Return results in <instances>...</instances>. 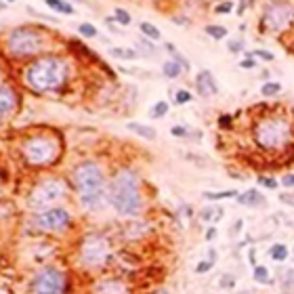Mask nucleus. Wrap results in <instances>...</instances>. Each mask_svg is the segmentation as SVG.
<instances>
[{
    "mask_svg": "<svg viewBox=\"0 0 294 294\" xmlns=\"http://www.w3.org/2000/svg\"><path fill=\"white\" fill-rule=\"evenodd\" d=\"M252 280H254L256 284H263V286L273 284L271 273H269V269H267L265 265H256V267H252Z\"/></svg>",
    "mask_w": 294,
    "mask_h": 294,
    "instance_id": "17",
    "label": "nucleus"
},
{
    "mask_svg": "<svg viewBox=\"0 0 294 294\" xmlns=\"http://www.w3.org/2000/svg\"><path fill=\"white\" fill-rule=\"evenodd\" d=\"M294 21L292 3H267L263 11V28L271 32H282Z\"/></svg>",
    "mask_w": 294,
    "mask_h": 294,
    "instance_id": "10",
    "label": "nucleus"
},
{
    "mask_svg": "<svg viewBox=\"0 0 294 294\" xmlns=\"http://www.w3.org/2000/svg\"><path fill=\"white\" fill-rule=\"evenodd\" d=\"M280 200L284 204H288V206H294V196L292 194H280Z\"/></svg>",
    "mask_w": 294,
    "mask_h": 294,
    "instance_id": "42",
    "label": "nucleus"
},
{
    "mask_svg": "<svg viewBox=\"0 0 294 294\" xmlns=\"http://www.w3.org/2000/svg\"><path fill=\"white\" fill-rule=\"evenodd\" d=\"M217 237V227H208V231H206V239L212 242Z\"/></svg>",
    "mask_w": 294,
    "mask_h": 294,
    "instance_id": "43",
    "label": "nucleus"
},
{
    "mask_svg": "<svg viewBox=\"0 0 294 294\" xmlns=\"http://www.w3.org/2000/svg\"><path fill=\"white\" fill-rule=\"evenodd\" d=\"M67 194V185L59 177L55 179H44L30 192L28 196V208L34 212H46L50 206L61 202Z\"/></svg>",
    "mask_w": 294,
    "mask_h": 294,
    "instance_id": "7",
    "label": "nucleus"
},
{
    "mask_svg": "<svg viewBox=\"0 0 294 294\" xmlns=\"http://www.w3.org/2000/svg\"><path fill=\"white\" fill-rule=\"evenodd\" d=\"M258 185L261 187H267V189H278L280 181L275 177H258Z\"/></svg>",
    "mask_w": 294,
    "mask_h": 294,
    "instance_id": "34",
    "label": "nucleus"
},
{
    "mask_svg": "<svg viewBox=\"0 0 294 294\" xmlns=\"http://www.w3.org/2000/svg\"><path fill=\"white\" fill-rule=\"evenodd\" d=\"M166 48H168L170 53H172V61H177V63L183 67V70H189V67H192V63H189V61H187V59H185V57L179 53V50L175 48V44H170V42H168V44H166Z\"/></svg>",
    "mask_w": 294,
    "mask_h": 294,
    "instance_id": "26",
    "label": "nucleus"
},
{
    "mask_svg": "<svg viewBox=\"0 0 294 294\" xmlns=\"http://www.w3.org/2000/svg\"><path fill=\"white\" fill-rule=\"evenodd\" d=\"M162 72H164V76L166 78H172V80H175V78H179L181 76V72H183V67L177 63V61H166L164 65H162Z\"/></svg>",
    "mask_w": 294,
    "mask_h": 294,
    "instance_id": "22",
    "label": "nucleus"
},
{
    "mask_svg": "<svg viewBox=\"0 0 294 294\" xmlns=\"http://www.w3.org/2000/svg\"><path fill=\"white\" fill-rule=\"evenodd\" d=\"M282 290H284V292L294 290V269L282 271Z\"/></svg>",
    "mask_w": 294,
    "mask_h": 294,
    "instance_id": "27",
    "label": "nucleus"
},
{
    "mask_svg": "<svg viewBox=\"0 0 294 294\" xmlns=\"http://www.w3.org/2000/svg\"><path fill=\"white\" fill-rule=\"evenodd\" d=\"M206 34H208L212 40H223V38H227V28L210 23V25H206Z\"/></svg>",
    "mask_w": 294,
    "mask_h": 294,
    "instance_id": "23",
    "label": "nucleus"
},
{
    "mask_svg": "<svg viewBox=\"0 0 294 294\" xmlns=\"http://www.w3.org/2000/svg\"><path fill=\"white\" fill-rule=\"evenodd\" d=\"M170 132L175 135V137H187V135H189V130H187L185 126H172Z\"/></svg>",
    "mask_w": 294,
    "mask_h": 294,
    "instance_id": "41",
    "label": "nucleus"
},
{
    "mask_svg": "<svg viewBox=\"0 0 294 294\" xmlns=\"http://www.w3.org/2000/svg\"><path fill=\"white\" fill-rule=\"evenodd\" d=\"M196 89H198V93H200L202 97H212V95H217V93H219V86H217V82H215L212 72H208V70L200 72V74L196 76Z\"/></svg>",
    "mask_w": 294,
    "mask_h": 294,
    "instance_id": "12",
    "label": "nucleus"
},
{
    "mask_svg": "<svg viewBox=\"0 0 294 294\" xmlns=\"http://www.w3.org/2000/svg\"><path fill=\"white\" fill-rule=\"evenodd\" d=\"M110 55L116 57V59L132 61V59H137V50H132V48H122V46H112V48H110Z\"/></svg>",
    "mask_w": 294,
    "mask_h": 294,
    "instance_id": "21",
    "label": "nucleus"
},
{
    "mask_svg": "<svg viewBox=\"0 0 294 294\" xmlns=\"http://www.w3.org/2000/svg\"><path fill=\"white\" fill-rule=\"evenodd\" d=\"M187 101H192V93H189V91H179L177 97H175V103H177V105H183V103H187Z\"/></svg>",
    "mask_w": 294,
    "mask_h": 294,
    "instance_id": "36",
    "label": "nucleus"
},
{
    "mask_svg": "<svg viewBox=\"0 0 294 294\" xmlns=\"http://www.w3.org/2000/svg\"><path fill=\"white\" fill-rule=\"evenodd\" d=\"M239 194L235 189H227V192H204L206 200H227V198H237Z\"/></svg>",
    "mask_w": 294,
    "mask_h": 294,
    "instance_id": "24",
    "label": "nucleus"
},
{
    "mask_svg": "<svg viewBox=\"0 0 294 294\" xmlns=\"http://www.w3.org/2000/svg\"><path fill=\"white\" fill-rule=\"evenodd\" d=\"M235 200L239 206H248V208H263V206H267V198L258 192V189H246V192L239 194Z\"/></svg>",
    "mask_w": 294,
    "mask_h": 294,
    "instance_id": "13",
    "label": "nucleus"
},
{
    "mask_svg": "<svg viewBox=\"0 0 294 294\" xmlns=\"http://www.w3.org/2000/svg\"><path fill=\"white\" fill-rule=\"evenodd\" d=\"M108 198L118 215L122 217L139 215L143 208V200L139 192V177L128 168L116 172V177L112 179L110 189H108Z\"/></svg>",
    "mask_w": 294,
    "mask_h": 294,
    "instance_id": "1",
    "label": "nucleus"
},
{
    "mask_svg": "<svg viewBox=\"0 0 294 294\" xmlns=\"http://www.w3.org/2000/svg\"><path fill=\"white\" fill-rule=\"evenodd\" d=\"M80 263L84 267H101L103 263L110 261L112 248H110V239L101 233H91L82 239L80 244Z\"/></svg>",
    "mask_w": 294,
    "mask_h": 294,
    "instance_id": "8",
    "label": "nucleus"
},
{
    "mask_svg": "<svg viewBox=\"0 0 294 294\" xmlns=\"http://www.w3.org/2000/svg\"><path fill=\"white\" fill-rule=\"evenodd\" d=\"M126 128L128 130H132V132H137L139 137H143V139H155L158 137V132H155V128H151V126H147V124H137V122H128L126 124Z\"/></svg>",
    "mask_w": 294,
    "mask_h": 294,
    "instance_id": "16",
    "label": "nucleus"
},
{
    "mask_svg": "<svg viewBox=\"0 0 294 294\" xmlns=\"http://www.w3.org/2000/svg\"><path fill=\"white\" fill-rule=\"evenodd\" d=\"M114 19H116V23H120L122 28L130 25V15H128V11L122 9V7H116V9H114Z\"/></svg>",
    "mask_w": 294,
    "mask_h": 294,
    "instance_id": "25",
    "label": "nucleus"
},
{
    "mask_svg": "<svg viewBox=\"0 0 294 294\" xmlns=\"http://www.w3.org/2000/svg\"><path fill=\"white\" fill-rule=\"evenodd\" d=\"M221 286H223V288H233V286H235V280L231 278V275H223V278H221Z\"/></svg>",
    "mask_w": 294,
    "mask_h": 294,
    "instance_id": "40",
    "label": "nucleus"
},
{
    "mask_svg": "<svg viewBox=\"0 0 294 294\" xmlns=\"http://www.w3.org/2000/svg\"><path fill=\"white\" fill-rule=\"evenodd\" d=\"M282 185H284V187H288V189H292V187H294V172H288V175H284V177H282Z\"/></svg>",
    "mask_w": 294,
    "mask_h": 294,
    "instance_id": "39",
    "label": "nucleus"
},
{
    "mask_svg": "<svg viewBox=\"0 0 294 294\" xmlns=\"http://www.w3.org/2000/svg\"><path fill=\"white\" fill-rule=\"evenodd\" d=\"M32 294H65L67 278L59 267H44L32 278L30 284Z\"/></svg>",
    "mask_w": 294,
    "mask_h": 294,
    "instance_id": "9",
    "label": "nucleus"
},
{
    "mask_svg": "<svg viewBox=\"0 0 294 294\" xmlns=\"http://www.w3.org/2000/svg\"><path fill=\"white\" fill-rule=\"evenodd\" d=\"M231 116L229 114H223V116H219V126L221 128H231Z\"/></svg>",
    "mask_w": 294,
    "mask_h": 294,
    "instance_id": "37",
    "label": "nucleus"
},
{
    "mask_svg": "<svg viewBox=\"0 0 294 294\" xmlns=\"http://www.w3.org/2000/svg\"><path fill=\"white\" fill-rule=\"evenodd\" d=\"M233 5H235V3H221V5H219L215 11H217V13H223V15H227V13H231V11H233Z\"/></svg>",
    "mask_w": 294,
    "mask_h": 294,
    "instance_id": "38",
    "label": "nucleus"
},
{
    "mask_svg": "<svg viewBox=\"0 0 294 294\" xmlns=\"http://www.w3.org/2000/svg\"><path fill=\"white\" fill-rule=\"evenodd\" d=\"M223 215H225V210L221 208V206H206V208L202 210V219L206 223H219L223 219Z\"/></svg>",
    "mask_w": 294,
    "mask_h": 294,
    "instance_id": "18",
    "label": "nucleus"
},
{
    "mask_svg": "<svg viewBox=\"0 0 294 294\" xmlns=\"http://www.w3.org/2000/svg\"><path fill=\"white\" fill-rule=\"evenodd\" d=\"M78 32L82 34L84 38H97V28H95L93 23H80Z\"/></svg>",
    "mask_w": 294,
    "mask_h": 294,
    "instance_id": "32",
    "label": "nucleus"
},
{
    "mask_svg": "<svg viewBox=\"0 0 294 294\" xmlns=\"http://www.w3.org/2000/svg\"><path fill=\"white\" fill-rule=\"evenodd\" d=\"M7 50L11 57H17V59L34 57L44 50V36L30 25L15 28L7 38Z\"/></svg>",
    "mask_w": 294,
    "mask_h": 294,
    "instance_id": "6",
    "label": "nucleus"
},
{
    "mask_svg": "<svg viewBox=\"0 0 294 294\" xmlns=\"http://www.w3.org/2000/svg\"><path fill=\"white\" fill-rule=\"evenodd\" d=\"M139 28H141V32L145 34V36H147L149 40H160V30L155 28V25H151L149 21H143Z\"/></svg>",
    "mask_w": 294,
    "mask_h": 294,
    "instance_id": "28",
    "label": "nucleus"
},
{
    "mask_svg": "<svg viewBox=\"0 0 294 294\" xmlns=\"http://www.w3.org/2000/svg\"><path fill=\"white\" fill-rule=\"evenodd\" d=\"M166 112H168V103L166 101H158L149 110V118H162V116H166Z\"/></svg>",
    "mask_w": 294,
    "mask_h": 294,
    "instance_id": "30",
    "label": "nucleus"
},
{
    "mask_svg": "<svg viewBox=\"0 0 294 294\" xmlns=\"http://www.w3.org/2000/svg\"><path fill=\"white\" fill-rule=\"evenodd\" d=\"M74 189L78 194L80 206L82 208H101L103 198H105V177H103V170L97 162L84 160L74 168Z\"/></svg>",
    "mask_w": 294,
    "mask_h": 294,
    "instance_id": "2",
    "label": "nucleus"
},
{
    "mask_svg": "<svg viewBox=\"0 0 294 294\" xmlns=\"http://www.w3.org/2000/svg\"><path fill=\"white\" fill-rule=\"evenodd\" d=\"M252 3H239V9H237V13H244L246 11V7H250Z\"/></svg>",
    "mask_w": 294,
    "mask_h": 294,
    "instance_id": "45",
    "label": "nucleus"
},
{
    "mask_svg": "<svg viewBox=\"0 0 294 294\" xmlns=\"http://www.w3.org/2000/svg\"><path fill=\"white\" fill-rule=\"evenodd\" d=\"M212 267H215V261H210V258H204V261H200V263L196 265V273L204 275V273H208Z\"/></svg>",
    "mask_w": 294,
    "mask_h": 294,
    "instance_id": "33",
    "label": "nucleus"
},
{
    "mask_svg": "<svg viewBox=\"0 0 294 294\" xmlns=\"http://www.w3.org/2000/svg\"><path fill=\"white\" fill-rule=\"evenodd\" d=\"M151 294H170L168 290H155V292H151Z\"/></svg>",
    "mask_w": 294,
    "mask_h": 294,
    "instance_id": "46",
    "label": "nucleus"
},
{
    "mask_svg": "<svg viewBox=\"0 0 294 294\" xmlns=\"http://www.w3.org/2000/svg\"><path fill=\"white\" fill-rule=\"evenodd\" d=\"M244 46H246V42L242 40V38H233V40H229V42H227V48H229V53H233V55H239V53H244Z\"/></svg>",
    "mask_w": 294,
    "mask_h": 294,
    "instance_id": "31",
    "label": "nucleus"
},
{
    "mask_svg": "<svg viewBox=\"0 0 294 294\" xmlns=\"http://www.w3.org/2000/svg\"><path fill=\"white\" fill-rule=\"evenodd\" d=\"M15 105H17L15 91L11 89L9 84L3 82V86H0V116H3V120L15 110Z\"/></svg>",
    "mask_w": 294,
    "mask_h": 294,
    "instance_id": "14",
    "label": "nucleus"
},
{
    "mask_svg": "<svg viewBox=\"0 0 294 294\" xmlns=\"http://www.w3.org/2000/svg\"><path fill=\"white\" fill-rule=\"evenodd\" d=\"M61 153V143L55 137L48 135H34L28 137L21 145V155L23 160L32 166H46L53 164Z\"/></svg>",
    "mask_w": 294,
    "mask_h": 294,
    "instance_id": "5",
    "label": "nucleus"
},
{
    "mask_svg": "<svg viewBox=\"0 0 294 294\" xmlns=\"http://www.w3.org/2000/svg\"><path fill=\"white\" fill-rule=\"evenodd\" d=\"M25 80L34 91L38 93H50L59 91L67 80V63L61 57L46 55L32 61V65L25 72Z\"/></svg>",
    "mask_w": 294,
    "mask_h": 294,
    "instance_id": "3",
    "label": "nucleus"
},
{
    "mask_svg": "<svg viewBox=\"0 0 294 294\" xmlns=\"http://www.w3.org/2000/svg\"><path fill=\"white\" fill-rule=\"evenodd\" d=\"M72 215L67 212L61 206H55L46 212H40L36 219H34V227L40 229V231H46V233H61L65 231L67 227H72Z\"/></svg>",
    "mask_w": 294,
    "mask_h": 294,
    "instance_id": "11",
    "label": "nucleus"
},
{
    "mask_svg": "<svg viewBox=\"0 0 294 294\" xmlns=\"http://www.w3.org/2000/svg\"><path fill=\"white\" fill-rule=\"evenodd\" d=\"M252 137L263 149H284L292 141V124L284 116H269L254 124Z\"/></svg>",
    "mask_w": 294,
    "mask_h": 294,
    "instance_id": "4",
    "label": "nucleus"
},
{
    "mask_svg": "<svg viewBox=\"0 0 294 294\" xmlns=\"http://www.w3.org/2000/svg\"><path fill=\"white\" fill-rule=\"evenodd\" d=\"M250 57H254V59H263V61H273V59H275V55L269 53V50H265V48H256L254 53H250Z\"/></svg>",
    "mask_w": 294,
    "mask_h": 294,
    "instance_id": "35",
    "label": "nucleus"
},
{
    "mask_svg": "<svg viewBox=\"0 0 294 294\" xmlns=\"http://www.w3.org/2000/svg\"><path fill=\"white\" fill-rule=\"evenodd\" d=\"M50 11L55 13H61V15H74V7L70 3H63V0H46L44 3Z\"/></svg>",
    "mask_w": 294,
    "mask_h": 294,
    "instance_id": "20",
    "label": "nucleus"
},
{
    "mask_svg": "<svg viewBox=\"0 0 294 294\" xmlns=\"http://www.w3.org/2000/svg\"><path fill=\"white\" fill-rule=\"evenodd\" d=\"M288 256H290V250L286 244H273L269 248V258H273L275 263H284Z\"/></svg>",
    "mask_w": 294,
    "mask_h": 294,
    "instance_id": "19",
    "label": "nucleus"
},
{
    "mask_svg": "<svg viewBox=\"0 0 294 294\" xmlns=\"http://www.w3.org/2000/svg\"><path fill=\"white\" fill-rule=\"evenodd\" d=\"M292 254H294V246H292Z\"/></svg>",
    "mask_w": 294,
    "mask_h": 294,
    "instance_id": "47",
    "label": "nucleus"
},
{
    "mask_svg": "<svg viewBox=\"0 0 294 294\" xmlns=\"http://www.w3.org/2000/svg\"><path fill=\"white\" fill-rule=\"evenodd\" d=\"M239 65H242V67H254V65H256V61H252V59H244V61H242Z\"/></svg>",
    "mask_w": 294,
    "mask_h": 294,
    "instance_id": "44",
    "label": "nucleus"
},
{
    "mask_svg": "<svg viewBox=\"0 0 294 294\" xmlns=\"http://www.w3.org/2000/svg\"><path fill=\"white\" fill-rule=\"evenodd\" d=\"M95 294H128V288L120 280H105L95 286Z\"/></svg>",
    "mask_w": 294,
    "mask_h": 294,
    "instance_id": "15",
    "label": "nucleus"
},
{
    "mask_svg": "<svg viewBox=\"0 0 294 294\" xmlns=\"http://www.w3.org/2000/svg\"><path fill=\"white\" fill-rule=\"evenodd\" d=\"M280 91H282V84L280 82H265L263 89H261V95L263 97H273V95H278Z\"/></svg>",
    "mask_w": 294,
    "mask_h": 294,
    "instance_id": "29",
    "label": "nucleus"
}]
</instances>
